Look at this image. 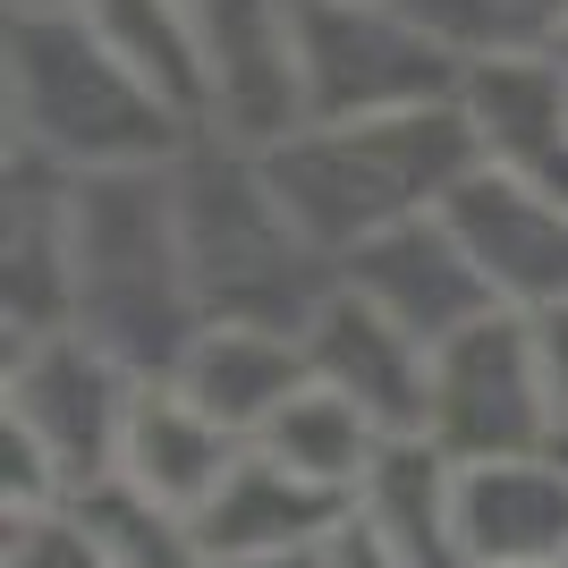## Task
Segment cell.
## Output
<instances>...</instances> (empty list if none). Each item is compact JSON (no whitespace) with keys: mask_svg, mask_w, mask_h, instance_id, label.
<instances>
[{"mask_svg":"<svg viewBox=\"0 0 568 568\" xmlns=\"http://www.w3.org/2000/svg\"><path fill=\"white\" fill-rule=\"evenodd\" d=\"M509 568H560V560H509Z\"/></svg>","mask_w":568,"mask_h":568,"instance_id":"cell-26","label":"cell"},{"mask_svg":"<svg viewBox=\"0 0 568 568\" xmlns=\"http://www.w3.org/2000/svg\"><path fill=\"white\" fill-rule=\"evenodd\" d=\"M484 162L509 179L568 195V51H509V60H467L458 85Z\"/></svg>","mask_w":568,"mask_h":568,"instance_id":"cell-12","label":"cell"},{"mask_svg":"<svg viewBox=\"0 0 568 568\" xmlns=\"http://www.w3.org/2000/svg\"><path fill=\"white\" fill-rule=\"evenodd\" d=\"M560 568H568V560H560Z\"/></svg>","mask_w":568,"mask_h":568,"instance_id":"cell-27","label":"cell"},{"mask_svg":"<svg viewBox=\"0 0 568 568\" xmlns=\"http://www.w3.org/2000/svg\"><path fill=\"white\" fill-rule=\"evenodd\" d=\"M450 518H458V551H467V568L568 560V467L551 450L475 458V467H458Z\"/></svg>","mask_w":568,"mask_h":568,"instance_id":"cell-13","label":"cell"},{"mask_svg":"<svg viewBox=\"0 0 568 568\" xmlns=\"http://www.w3.org/2000/svg\"><path fill=\"white\" fill-rule=\"evenodd\" d=\"M237 442L221 416L179 390V382H136L128 407V442H119V484H136L144 500H162L179 518H204V500L221 493V475L237 467Z\"/></svg>","mask_w":568,"mask_h":568,"instance_id":"cell-15","label":"cell"},{"mask_svg":"<svg viewBox=\"0 0 568 568\" xmlns=\"http://www.w3.org/2000/svg\"><path fill=\"white\" fill-rule=\"evenodd\" d=\"M306 365H314V382L348 390V399L365 407L390 442L433 425V348L407 332V323H390L374 297H356L348 281L314 306V323H306Z\"/></svg>","mask_w":568,"mask_h":568,"instance_id":"cell-11","label":"cell"},{"mask_svg":"<svg viewBox=\"0 0 568 568\" xmlns=\"http://www.w3.org/2000/svg\"><path fill=\"white\" fill-rule=\"evenodd\" d=\"M458 60H509V51H568V0H407Z\"/></svg>","mask_w":568,"mask_h":568,"instance_id":"cell-20","label":"cell"},{"mask_svg":"<svg viewBox=\"0 0 568 568\" xmlns=\"http://www.w3.org/2000/svg\"><path fill=\"white\" fill-rule=\"evenodd\" d=\"M314 551H323V568H416L399 544H390V526L365 518V509H348V518H339Z\"/></svg>","mask_w":568,"mask_h":568,"instance_id":"cell-22","label":"cell"},{"mask_svg":"<svg viewBox=\"0 0 568 568\" xmlns=\"http://www.w3.org/2000/svg\"><path fill=\"white\" fill-rule=\"evenodd\" d=\"M433 442L475 467V458H526L551 450L560 433V407L544 390V365H535V332L526 314H484L458 339L433 348Z\"/></svg>","mask_w":568,"mask_h":568,"instance_id":"cell-7","label":"cell"},{"mask_svg":"<svg viewBox=\"0 0 568 568\" xmlns=\"http://www.w3.org/2000/svg\"><path fill=\"white\" fill-rule=\"evenodd\" d=\"M9 9H26V18H69V9H85V0H9Z\"/></svg>","mask_w":568,"mask_h":568,"instance_id":"cell-25","label":"cell"},{"mask_svg":"<svg viewBox=\"0 0 568 568\" xmlns=\"http://www.w3.org/2000/svg\"><path fill=\"white\" fill-rule=\"evenodd\" d=\"M230 568H323V551H272V560H230Z\"/></svg>","mask_w":568,"mask_h":568,"instance_id":"cell-24","label":"cell"},{"mask_svg":"<svg viewBox=\"0 0 568 568\" xmlns=\"http://www.w3.org/2000/svg\"><path fill=\"white\" fill-rule=\"evenodd\" d=\"M128 407H136V374L94 332H51L9 356V425L34 442L69 500L119 475Z\"/></svg>","mask_w":568,"mask_h":568,"instance_id":"cell-6","label":"cell"},{"mask_svg":"<svg viewBox=\"0 0 568 568\" xmlns=\"http://www.w3.org/2000/svg\"><path fill=\"white\" fill-rule=\"evenodd\" d=\"M263 170H272L288 221L339 263L365 237L399 230L416 213H442L458 179L484 170V144L458 102H425V111H382V119H314L288 144H272Z\"/></svg>","mask_w":568,"mask_h":568,"instance_id":"cell-1","label":"cell"},{"mask_svg":"<svg viewBox=\"0 0 568 568\" xmlns=\"http://www.w3.org/2000/svg\"><path fill=\"white\" fill-rule=\"evenodd\" d=\"M382 442H390V433H382L348 390H332V382H306V390H297V399L255 433V450H272L281 467L314 475V484H332V493H348V500L365 493Z\"/></svg>","mask_w":568,"mask_h":568,"instance_id":"cell-18","label":"cell"},{"mask_svg":"<svg viewBox=\"0 0 568 568\" xmlns=\"http://www.w3.org/2000/svg\"><path fill=\"white\" fill-rule=\"evenodd\" d=\"M450 230L467 237V255L484 263V281L509 314L568 306V195L509 179V170H467L450 187Z\"/></svg>","mask_w":568,"mask_h":568,"instance_id":"cell-10","label":"cell"},{"mask_svg":"<svg viewBox=\"0 0 568 568\" xmlns=\"http://www.w3.org/2000/svg\"><path fill=\"white\" fill-rule=\"evenodd\" d=\"M9 568H119V560L77 518V500H60V509H34V518H9Z\"/></svg>","mask_w":568,"mask_h":568,"instance_id":"cell-21","label":"cell"},{"mask_svg":"<svg viewBox=\"0 0 568 568\" xmlns=\"http://www.w3.org/2000/svg\"><path fill=\"white\" fill-rule=\"evenodd\" d=\"M204 9V128L246 153H272L306 128L297 0H195Z\"/></svg>","mask_w":568,"mask_h":568,"instance_id":"cell-8","label":"cell"},{"mask_svg":"<svg viewBox=\"0 0 568 568\" xmlns=\"http://www.w3.org/2000/svg\"><path fill=\"white\" fill-rule=\"evenodd\" d=\"M170 382H179L204 416H221L237 442H255V433L314 382L306 332H272V323H204Z\"/></svg>","mask_w":568,"mask_h":568,"instance_id":"cell-16","label":"cell"},{"mask_svg":"<svg viewBox=\"0 0 568 568\" xmlns=\"http://www.w3.org/2000/svg\"><path fill=\"white\" fill-rule=\"evenodd\" d=\"M526 332H535V365H544V390H551V407H560V425H568V306L526 314Z\"/></svg>","mask_w":568,"mask_h":568,"instance_id":"cell-23","label":"cell"},{"mask_svg":"<svg viewBox=\"0 0 568 568\" xmlns=\"http://www.w3.org/2000/svg\"><path fill=\"white\" fill-rule=\"evenodd\" d=\"M297 69H306V128L425 111L458 102L467 85V60L407 0H297Z\"/></svg>","mask_w":568,"mask_h":568,"instance_id":"cell-5","label":"cell"},{"mask_svg":"<svg viewBox=\"0 0 568 568\" xmlns=\"http://www.w3.org/2000/svg\"><path fill=\"white\" fill-rule=\"evenodd\" d=\"M69 246H77V332L136 382H170L204 332V297L179 237L170 170H94L69 187Z\"/></svg>","mask_w":568,"mask_h":568,"instance_id":"cell-2","label":"cell"},{"mask_svg":"<svg viewBox=\"0 0 568 568\" xmlns=\"http://www.w3.org/2000/svg\"><path fill=\"white\" fill-rule=\"evenodd\" d=\"M187 136L195 119L170 111L77 9L69 18L9 9V144L18 153L94 179V170H170Z\"/></svg>","mask_w":568,"mask_h":568,"instance_id":"cell-4","label":"cell"},{"mask_svg":"<svg viewBox=\"0 0 568 568\" xmlns=\"http://www.w3.org/2000/svg\"><path fill=\"white\" fill-rule=\"evenodd\" d=\"M77 518L102 535V551H111L119 568H221L213 551H204V535H195V518L144 500L136 484H119V475L94 484V493H77Z\"/></svg>","mask_w":568,"mask_h":568,"instance_id":"cell-19","label":"cell"},{"mask_svg":"<svg viewBox=\"0 0 568 568\" xmlns=\"http://www.w3.org/2000/svg\"><path fill=\"white\" fill-rule=\"evenodd\" d=\"M339 281H348L356 297H374L390 323H407L425 348H442V339H458L467 323L500 314L493 281H484V263L467 255V237L450 230V213H416V221H399V230L348 246V255H339Z\"/></svg>","mask_w":568,"mask_h":568,"instance_id":"cell-9","label":"cell"},{"mask_svg":"<svg viewBox=\"0 0 568 568\" xmlns=\"http://www.w3.org/2000/svg\"><path fill=\"white\" fill-rule=\"evenodd\" d=\"M170 195H179V237H187V272H195V297H204V323L306 332L314 306L339 288V263L288 221L263 153L195 128L187 153L170 162Z\"/></svg>","mask_w":568,"mask_h":568,"instance_id":"cell-3","label":"cell"},{"mask_svg":"<svg viewBox=\"0 0 568 568\" xmlns=\"http://www.w3.org/2000/svg\"><path fill=\"white\" fill-rule=\"evenodd\" d=\"M348 509H356L348 493H332V484H314V475L281 467L272 450L246 442L237 467L221 475V493L204 500L195 535H204V551L230 568V560H272V551H314Z\"/></svg>","mask_w":568,"mask_h":568,"instance_id":"cell-14","label":"cell"},{"mask_svg":"<svg viewBox=\"0 0 568 568\" xmlns=\"http://www.w3.org/2000/svg\"><path fill=\"white\" fill-rule=\"evenodd\" d=\"M77 18L94 26L170 111H187L195 128H204L213 85H204V9H195V0H85Z\"/></svg>","mask_w":568,"mask_h":568,"instance_id":"cell-17","label":"cell"}]
</instances>
